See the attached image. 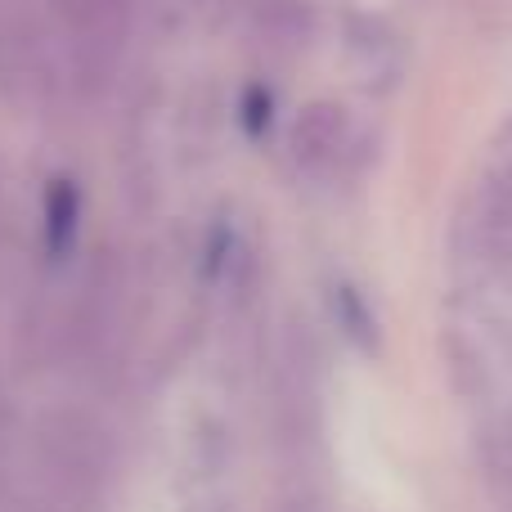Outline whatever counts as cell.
Returning <instances> with one entry per match:
<instances>
[{
    "instance_id": "1",
    "label": "cell",
    "mask_w": 512,
    "mask_h": 512,
    "mask_svg": "<svg viewBox=\"0 0 512 512\" xmlns=\"http://www.w3.org/2000/svg\"><path fill=\"white\" fill-rule=\"evenodd\" d=\"M72 23L81 77H104L131 32V0H59Z\"/></svg>"
},
{
    "instance_id": "2",
    "label": "cell",
    "mask_w": 512,
    "mask_h": 512,
    "mask_svg": "<svg viewBox=\"0 0 512 512\" xmlns=\"http://www.w3.org/2000/svg\"><path fill=\"white\" fill-rule=\"evenodd\" d=\"M77 230H81V189L77 180L54 176L50 189H45V252H50V261H63L72 252Z\"/></svg>"
},
{
    "instance_id": "3",
    "label": "cell",
    "mask_w": 512,
    "mask_h": 512,
    "mask_svg": "<svg viewBox=\"0 0 512 512\" xmlns=\"http://www.w3.org/2000/svg\"><path fill=\"white\" fill-rule=\"evenodd\" d=\"M337 140H342V113L333 104H310L292 126V153L306 167H319V162L333 158Z\"/></svg>"
},
{
    "instance_id": "4",
    "label": "cell",
    "mask_w": 512,
    "mask_h": 512,
    "mask_svg": "<svg viewBox=\"0 0 512 512\" xmlns=\"http://www.w3.org/2000/svg\"><path fill=\"white\" fill-rule=\"evenodd\" d=\"M270 90L261 86H248V95H243V126H248L252 135H261L265 126H270Z\"/></svg>"
}]
</instances>
